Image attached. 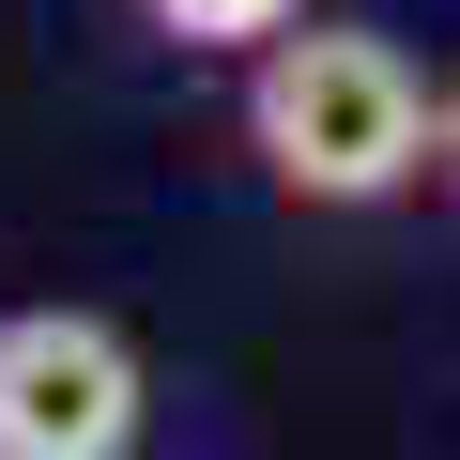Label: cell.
<instances>
[{
    "mask_svg": "<svg viewBox=\"0 0 460 460\" xmlns=\"http://www.w3.org/2000/svg\"><path fill=\"white\" fill-rule=\"evenodd\" d=\"M138 445V338L108 307L0 323V460H123Z\"/></svg>",
    "mask_w": 460,
    "mask_h": 460,
    "instance_id": "cell-2",
    "label": "cell"
},
{
    "mask_svg": "<svg viewBox=\"0 0 460 460\" xmlns=\"http://www.w3.org/2000/svg\"><path fill=\"white\" fill-rule=\"evenodd\" d=\"M307 16V0H138V31H169V47H199V62H246V47H277Z\"/></svg>",
    "mask_w": 460,
    "mask_h": 460,
    "instance_id": "cell-3",
    "label": "cell"
},
{
    "mask_svg": "<svg viewBox=\"0 0 460 460\" xmlns=\"http://www.w3.org/2000/svg\"><path fill=\"white\" fill-rule=\"evenodd\" d=\"M246 154L277 199H323V215H368L399 199L429 154H445V93L384 47V31H277L246 47Z\"/></svg>",
    "mask_w": 460,
    "mask_h": 460,
    "instance_id": "cell-1",
    "label": "cell"
},
{
    "mask_svg": "<svg viewBox=\"0 0 460 460\" xmlns=\"http://www.w3.org/2000/svg\"><path fill=\"white\" fill-rule=\"evenodd\" d=\"M445 154H460V93H445Z\"/></svg>",
    "mask_w": 460,
    "mask_h": 460,
    "instance_id": "cell-4",
    "label": "cell"
}]
</instances>
